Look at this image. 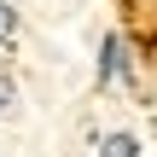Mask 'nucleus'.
Listing matches in <instances>:
<instances>
[{
	"label": "nucleus",
	"instance_id": "1",
	"mask_svg": "<svg viewBox=\"0 0 157 157\" xmlns=\"http://www.w3.org/2000/svg\"><path fill=\"white\" fill-rule=\"evenodd\" d=\"M111 82H128V41L122 35L99 41V87H111Z\"/></svg>",
	"mask_w": 157,
	"mask_h": 157
},
{
	"label": "nucleus",
	"instance_id": "2",
	"mask_svg": "<svg viewBox=\"0 0 157 157\" xmlns=\"http://www.w3.org/2000/svg\"><path fill=\"white\" fill-rule=\"evenodd\" d=\"M23 35V17H17V0H0V52H12Z\"/></svg>",
	"mask_w": 157,
	"mask_h": 157
},
{
	"label": "nucleus",
	"instance_id": "3",
	"mask_svg": "<svg viewBox=\"0 0 157 157\" xmlns=\"http://www.w3.org/2000/svg\"><path fill=\"white\" fill-rule=\"evenodd\" d=\"M93 157H140V140H134L128 128H117V134L99 140V151H93Z\"/></svg>",
	"mask_w": 157,
	"mask_h": 157
},
{
	"label": "nucleus",
	"instance_id": "4",
	"mask_svg": "<svg viewBox=\"0 0 157 157\" xmlns=\"http://www.w3.org/2000/svg\"><path fill=\"white\" fill-rule=\"evenodd\" d=\"M12 105H17V76H12V70H0V117H6Z\"/></svg>",
	"mask_w": 157,
	"mask_h": 157
}]
</instances>
